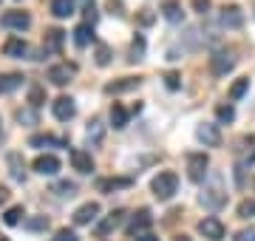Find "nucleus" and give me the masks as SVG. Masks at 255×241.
I'll return each mask as SVG.
<instances>
[{
	"label": "nucleus",
	"mask_w": 255,
	"mask_h": 241,
	"mask_svg": "<svg viewBox=\"0 0 255 241\" xmlns=\"http://www.w3.org/2000/svg\"><path fill=\"white\" fill-rule=\"evenodd\" d=\"M199 202H201V207H207L213 213L227 204V187H224V176L221 173H210V179L204 182V187L199 193Z\"/></svg>",
	"instance_id": "nucleus-1"
},
{
	"label": "nucleus",
	"mask_w": 255,
	"mask_h": 241,
	"mask_svg": "<svg viewBox=\"0 0 255 241\" xmlns=\"http://www.w3.org/2000/svg\"><path fill=\"white\" fill-rule=\"evenodd\" d=\"M150 190L159 202H167V199H173L176 190H179V176H176L173 170H162L159 176L150 182Z\"/></svg>",
	"instance_id": "nucleus-2"
},
{
	"label": "nucleus",
	"mask_w": 255,
	"mask_h": 241,
	"mask_svg": "<svg viewBox=\"0 0 255 241\" xmlns=\"http://www.w3.org/2000/svg\"><path fill=\"white\" fill-rule=\"evenodd\" d=\"M207 167H210L207 153H187V176H190V182H196V185L204 182Z\"/></svg>",
	"instance_id": "nucleus-3"
},
{
	"label": "nucleus",
	"mask_w": 255,
	"mask_h": 241,
	"mask_svg": "<svg viewBox=\"0 0 255 241\" xmlns=\"http://www.w3.org/2000/svg\"><path fill=\"white\" fill-rule=\"evenodd\" d=\"M233 68H236V57L227 48H221V51H216V54L210 57V71L216 77H227Z\"/></svg>",
	"instance_id": "nucleus-4"
},
{
	"label": "nucleus",
	"mask_w": 255,
	"mask_h": 241,
	"mask_svg": "<svg viewBox=\"0 0 255 241\" xmlns=\"http://www.w3.org/2000/svg\"><path fill=\"white\" fill-rule=\"evenodd\" d=\"M74 74H77V65H74V63H60V65H51L46 77H48V83H51V85L63 88V85L71 83Z\"/></svg>",
	"instance_id": "nucleus-5"
},
{
	"label": "nucleus",
	"mask_w": 255,
	"mask_h": 241,
	"mask_svg": "<svg viewBox=\"0 0 255 241\" xmlns=\"http://www.w3.org/2000/svg\"><path fill=\"white\" fill-rule=\"evenodd\" d=\"M150 224H153V216H150V210H145V207H142V210H136V213L130 216V222H128L125 233L139 239V236H145V230L150 227Z\"/></svg>",
	"instance_id": "nucleus-6"
},
{
	"label": "nucleus",
	"mask_w": 255,
	"mask_h": 241,
	"mask_svg": "<svg viewBox=\"0 0 255 241\" xmlns=\"http://www.w3.org/2000/svg\"><path fill=\"white\" fill-rule=\"evenodd\" d=\"M0 26L3 28H14V31H26L28 26H31V17H28V11H3L0 14Z\"/></svg>",
	"instance_id": "nucleus-7"
},
{
	"label": "nucleus",
	"mask_w": 255,
	"mask_h": 241,
	"mask_svg": "<svg viewBox=\"0 0 255 241\" xmlns=\"http://www.w3.org/2000/svg\"><path fill=\"white\" fill-rule=\"evenodd\" d=\"M196 139H199L204 148H219V145H221L219 125H213V122H201L199 128H196Z\"/></svg>",
	"instance_id": "nucleus-8"
},
{
	"label": "nucleus",
	"mask_w": 255,
	"mask_h": 241,
	"mask_svg": "<svg viewBox=\"0 0 255 241\" xmlns=\"http://www.w3.org/2000/svg\"><path fill=\"white\" fill-rule=\"evenodd\" d=\"M51 114H54L60 122H68L77 117V102L71 100V97H57L54 102H51Z\"/></svg>",
	"instance_id": "nucleus-9"
},
{
	"label": "nucleus",
	"mask_w": 255,
	"mask_h": 241,
	"mask_svg": "<svg viewBox=\"0 0 255 241\" xmlns=\"http://www.w3.org/2000/svg\"><path fill=\"white\" fill-rule=\"evenodd\" d=\"M199 233L207 241H221L224 239V224H221V219H216V216H207V219L199 222Z\"/></svg>",
	"instance_id": "nucleus-10"
},
{
	"label": "nucleus",
	"mask_w": 255,
	"mask_h": 241,
	"mask_svg": "<svg viewBox=\"0 0 255 241\" xmlns=\"http://www.w3.org/2000/svg\"><path fill=\"white\" fill-rule=\"evenodd\" d=\"M31 167H34L40 176H57V170H60V159H57L54 153H40Z\"/></svg>",
	"instance_id": "nucleus-11"
},
{
	"label": "nucleus",
	"mask_w": 255,
	"mask_h": 241,
	"mask_svg": "<svg viewBox=\"0 0 255 241\" xmlns=\"http://www.w3.org/2000/svg\"><path fill=\"white\" fill-rule=\"evenodd\" d=\"M97 216H100V204L88 202V204H82V207L74 210V224H77V227H85V224L97 222Z\"/></svg>",
	"instance_id": "nucleus-12"
},
{
	"label": "nucleus",
	"mask_w": 255,
	"mask_h": 241,
	"mask_svg": "<svg viewBox=\"0 0 255 241\" xmlns=\"http://www.w3.org/2000/svg\"><path fill=\"white\" fill-rule=\"evenodd\" d=\"M3 54L6 57H14V60H23V57L31 54V48H28L26 40H20V37H9L6 43H3ZM31 60V57H28Z\"/></svg>",
	"instance_id": "nucleus-13"
},
{
	"label": "nucleus",
	"mask_w": 255,
	"mask_h": 241,
	"mask_svg": "<svg viewBox=\"0 0 255 241\" xmlns=\"http://www.w3.org/2000/svg\"><path fill=\"white\" fill-rule=\"evenodd\" d=\"M219 23L224 28H241L244 26V11L238 9V6H224L219 14Z\"/></svg>",
	"instance_id": "nucleus-14"
},
{
	"label": "nucleus",
	"mask_w": 255,
	"mask_h": 241,
	"mask_svg": "<svg viewBox=\"0 0 255 241\" xmlns=\"http://www.w3.org/2000/svg\"><path fill=\"white\" fill-rule=\"evenodd\" d=\"M31 148H68V139L63 136H51V133H34L31 139H28Z\"/></svg>",
	"instance_id": "nucleus-15"
},
{
	"label": "nucleus",
	"mask_w": 255,
	"mask_h": 241,
	"mask_svg": "<svg viewBox=\"0 0 255 241\" xmlns=\"http://www.w3.org/2000/svg\"><path fill=\"white\" fill-rule=\"evenodd\" d=\"M71 165H74V170H77V173H91V170H94V159H91V153H88V150L74 148L71 150Z\"/></svg>",
	"instance_id": "nucleus-16"
},
{
	"label": "nucleus",
	"mask_w": 255,
	"mask_h": 241,
	"mask_svg": "<svg viewBox=\"0 0 255 241\" xmlns=\"http://www.w3.org/2000/svg\"><path fill=\"white\" fill-rule=\"evenodd\" d=\"M139 77H122V80H114V83H108L105 85V94H128V91H133V88H139Z\"/></svg>",
	"instance_id": "nucleus-17"
},
{
	"label": "nucleus",
	"mask_w": 255,
	"mask_h": 241,
	"mask_svg": "<svg viewBox=\"0 0 255 241\" xmlns=\"http://www.w3.org/2000/svg\"><path fill=\"white\" fill-rule=\"evenodd\" d=\"M6 162H9V173L14 182H26V162H23V153H17V150H11L9 156H6Z\"/></svg>",
	"instance_id": "nucleus-18"
},
{
	"label": "nucleus",
	"mask_w": 255,
	"mask_h": 241,
	"mask_svg": "<svg viewBox=\"0 0 255 241\" xmlns=\"http://www.w3.org/2000/svg\"><path fill=\"white\" fill-rule=\"evenodd\" d=\"M63 43H65V31L63 28H48L46 37H43V48L51 51V54H57V51L63 48Z\"/></svg>",
	"instance_id": "nucleus-19"
},
{
	"label": "nucleus",
	"mask_w": 255,
	"mask_h": 241,
	"mask_svg": "<svg viewBox=\"0 0 255 241\" xmlns=\"http://www.w3.org/2000/svg\"><path fill=\"white\" fill-rule=\"evenodd\" d=\"M130 185H133V179L114 176V179H100V182H97V190H100V193H114V190H122V187H130Z\"/></svg>",
	"instance_id": "nucleus-20"
},
{
	"label": "nucleus",
	"mask_w": 255,
	"mask_h": 241,
	"mask_svg": "<svg viewBox=\"0 0 255 241\" xmlns=\"http://www.w3.org/2000/svg\"><path fill=\"white\" fill-rule=\"evenodd\" d=\"M122 219H125V210H111L105 216V222L97 224V236H108L111 230H117L119 224H122Z\"/></svg>",
	"instance_id": "nucleus-21"
},
{
	"label": "nucleus",
	"mask_w": 255,
	"mask_h": 241,
	"mask_svg": "<svg viewBox=\"0 0 255 241\" xmlns=\"http://www.w3.org/2000/svg\"><path fill=\"white\" fill-rule=\"evenodd\" d=\"M94 40H97V34H94V26H91V23H80V26L74 28V43H77L80 48L91 46Z\"/></svg>",
	"instance_id": "nucleus-22"
},
{
	"label": "nucleus",
	"mask_w": 255,
	"mask_h": 241,
	"mask_svg": "<svg viewBox=\"0 0 255 241\" xmlns=\"http://www.w3.org/2000/svg\"><path fill=\"white\" fill-rule=\"evenodd\" d=\"M162 14H164V20H170V23H182L184 20V11H182V3H179V0H164Z\"/></svg>",
	"instance_id": "nucleus-23"
},
{
	"label": "nucleus",
	"mask_w": 255,
	"mask_h": 241,
	"mask_svg": "<svg viewBox=\"0 0 255 241\" xmlns=\"http://www.w3.org/2000/svg\"><path fill=\"white\" fill-rule=\"evenodd\" d=\"M74 11H77V3H74V0H51V14H54L57 20L71 17Z\"/></svg>",
	"instance_id": "nucleus-24"
},
{
	"label": "nucleus",
	"mask_w": 255,
	"mask_h": 241,
	"mask_svg": "<svg viewBox=\"0 0 255 241\" xmlns=\"http://www.w3.org/2000/svg\"><path fill=\"white\" fill-rule=\"evenodd\" d=\"M102 136H105V125H102L100 120H91L88 128H85V142H88V145H100Z\"/></svg>",
	"instance_id": "nucleus-25"
},
{
	"label": "nucleus",
	"mask_w": 255,
	"mask_h": 241,
	"mask_svg": "<svg viewBox=\"0 0 255 241\" xmlns=\"http://www.w3.org/2000/svg\"><path fill=\"white\" fill-rule=\"evenodd\" d=\"M23 85V74H0V94H11Z\"/></svg>",
	"instance_id": "nucleus-26"
},
{
	"label": "nucleus",
	"mask_w": 255,
	"mask_h": 241,
	"mask_svg": "<svg viewBox=\"0 0 255 241\" xmlns=\"http://www.w3.org/2000/svg\"><path fill=\"white\" fill-rule=\"evenodd\" d=\"M111 125H114L117 130H122L128 125V111L119 105V102H114V105H111Z\"/></svg>",
	"instance_id": "nucleus-27"
},
{
	"label": "nucleus",
	"mask_w": 255,
	"mask_h": 241,
	"mask_svg": "<svg viewBox=\"0 0 255 241\" xmlns=\"http://www.w3.org/2000/svg\"><path fill=\"white\" fill-rule=\"evenodd\" d=\"M130 63H142L145 60V37L142 34H136L133 37V43H130V57H128Z\"/></svg>",
	"instance_id": "nucleus-28"
},
{
	"label": "nucleus",
	"mask_w": 255,
	"mask_h": 241,
	"mask_svg": "<svg viewBox=\"0 0 255 241\" xmlns=\"http://www.w3.org/2000/svg\"><path fill=\"white\" fill-rule=\"evenodd\" d=\"M23 216H26V210H23V204H17V207H9L6 213H3V224H9V227H14V224L23 222Z\"/></svg>",
	"instance_id": "nucleus-29"
},
{
	"label": "nucleus",
	"mask_w": 255,
	"mask_h": 241,
	"mask_svg": "<svg viewBox=\"0 0 255 241\" xmlns=\"http://www.w3.org/2000/svg\"><path fill=\"white\" fill-rule=\"evenodd\" d=\"M51 193H57L60 199H71V196H77V185L65 179V182H57V185L51 187Z\"/></svg>",
	"instance_id": "nucleus-30"
},
{
	"label": "nucleus",
	"mask_w": 255,
	"mask_h": 241,
	"mask_svg": "<svg viewBox=\"0 0 255 241\" xmlns=\"http://www.w3.org/2000/svg\"><path fill=\"white\" fill-rule=\"evenodd\" d=\"M43 102H46V88H43V85H31V88H28V105H31V108H40Z\"/></svg>",
	"instance_id": "nucleus-31"
},
{
	"label": "nucleus",
	"mask_w": 255,
	"mask_h": 241,
	"mask_svg": "<svg viewBox=\"0 0 255 241\" xmlns=\"http://www.w3.org/2000/svg\"><path fill=\"white\" fill-rule=\"evenodd\" d=\"M14 117H17L20 125H37V122H40V117H37V108H20Z\"/></svg>",
	"instance_id": "nucleus-32"
},
{
	"label": "nucleus",
	"mask_w": 255,
	"mask_h": 241,
	"mask_svg": "<svg viewBox=\"0 0 255 241\" xmlns=\"http://www.w3.org/2000/svg\"><path fill=\"white\" fill-rule=\"evenodd\" d=\"M82 3V11H85V23H97V17H100V14H97V0H80Z\"/></svg>",
	"instance_id": "nucleus-33"
},
{
	"label": "nucleus",
	"mask_w": 255,
	"mask_h": 241,
	"mask_svg": "<svg viewBox=\"0 0 255 241\" xmlns=\"http://www.w3.org/2000/svg\"><path fill=\"white\" fill-rule=\"evenodd\" d=\"M94 57H97V65H111V48L105 46V43H97V51H94Z\"/></svg>",
	"instance_id": "nucleus-34"
},
{
	"label": "nucleus",
	"mask_w": 255,
	"mask_h": 241,
	"mask_svg": "<svg viewBox=\"0 0 255 241\" xmlns=\"http://www.w3.org/2000/svg\"><path fill=\"white\" fill-rule=\"evenodd\" d=\"M247 88H250V80H247V77H241V80L230 88V100H241V97L247 94Z\"/></svg>",
	"instance_id": "nucleus-35"
},
{
	"label": "nucleus",
	"mask_w": 255,
	"mask_h": 241,
	"mask_svg": "<svg viewBox=\"0 0 255 241\" xmlns=\"http://www.w3.org/2000/svg\"><path fill=\"white\" fill-rule=\"evenodd\" d=\"M255 216V199H244L238 204V219H253Z\"/></svg>",
	"instance_id": "nucleus-36"
},
{
	"label": "nucleus",
	"mask_w": 255,
	"mask_h": 241,
	"mask_svg": "<svg viewBox=\"0 0 255 241\" xmlns=\"http://www.w3.org/2000/svg\"><path fill=\"white\" fill-rule=\"evenodd\" d=\"M216 117H219V122H233L236 120V111H233V105H219V108H216Z\"/></svg>",
	"instance_id": "nucleus-37"
},
{
	"label": "nucleus",
	"mask_w": 255,
	"mask_h": 241,
	"mask_svg": "<svg viewBox=\"0 0 255 241\" xmlns=\"http://www.w3.org/2000/svg\"><path fill=\"white\" fill-rule=\"evenodd\" d=\"M51 241H80V236H77L74 230H68V227H63V230L54 233V239Z\"/></svg>",
	"instance_id": "nucleus-38"
},
{
	"label": "nucleus",
	"mask_w": 255,
	"mask_h": 241,
	"mask_svg": "<svg viewBox=\"0 0 255 241\" xmlns=\"http://www.w3.org/2000/svg\"><path fill=\"white\" fill-rule=\"evenodd\" d=\"M164 85H167L170 91H179V88H182V77L176 74V71H170V74H164Z\"/></svg>",
	"instance_id": "nucleus-39"
},
{
	"label": "nucleus",
	"mask_w": 255,
	"mask_h": 241,
	"mask_svg": "<svg viewBox=\"0 0 255 241\" xmlns=\"http://www.w3.org/2000/svg\"><path fill=\"white\" fill-rule=\"evenodd\" d=\"M26 227H28V230H46V227H48V219H46V216H37V219H28V222H26Z\"/></svg>",
	"instance_id": "nucleus-40"
},
{
	"label": "nucleus",
	"mask_w": 255,
	"mask_h": 241,
	"mask_svg": "<svg viewBox=\"0 0 255 241\" xmlns=\"http://www.w3.org/2000/svg\"><path fill=\"white\" fill-rule=\"evenodd\" d=\"M153 20H156V14L150 9H139V23H142V26H150Z\"/></svg>",
	"instance_id": "nucleus-41"
},
{
	"label": "nucleus",
	"mask_w": 255,
	"mask_h": 241,
	"mask_svg": "<svg viewBox=\"0 0 255 241\" xmlns=\"http://www.w3.org/2000/svg\"><path fill=\"white\" fill-rule=\"evenodd\" d=\"M236 241H255V227H250V230H238Z\"/></svg>",
	"instance_id": "nucleus-42"
},
{
	"label": "nucleus",
	"mask_w": 255,
	"mask_h": 241,
	"mask_svg": "<svg viewBox=\"0 0 255 241\" xmlns=\"http://www.w3.org/2000/svg\"><path fill=\"white\" fill-rule=\"evenodd\" d=\"M193 9L199 11V14H207V9H210V0H193Z\"/></svg>",
	"instance_id": "nucleus-43"
},
{
	"label": "nucleus",
	"mask_w": 255,
	"mask_h": 241,
	"mask_svg": "<svg viewBox=\"0 0 255 241\" xmlns=\"http://www.w3.org/2000/svg\"><path fill=\"white\" fill-rule=\"evenodd\" d=\"M3 202H9V187L0 185V204H3Z\"/></svg>",
	"instance_id": "nucleus-44"
},
{
	"label": "nucleus",
	"mask_w": 255,
	"mask_h": 241,
	"mask_svg": "<svg viewBox=\"0 0 255 241\" xmlns=\"http://www.w3.org/2000/svg\"><path fill=\"white\" fill-rule=\"evenodd\" d=\"M136 241H159V239H156V236H150V233H145V236H139Z\"/></svg>",
	"instance_id": "nucleus-45"
},
{
	"label": "nucleus",
	"mask_w": 255,
	"mask_h": 241,
	"mask_svg": "<svg viewBox=\"0 0 255 241\" xmlns=\"http://www.w3.org/2000/svg\"><path fill=\"white\" fill-rule=\"evenodd\" d=\"M176 241H190V239H187V236H176Z\"/></svg>",
	"instance_id": "nucleus-46"
},
{
	"label": "nucleus",
	"mask_w": 255,
	"mask_h": 241,
	"mask_svg": "<svg viewBox=\"0 0 255 241\" xmlns=\"http://www.w3.org/2000/svg\"><path fill=\"white\" fill-rule=\"evenodd\" d=\"M250 162H255V153H253V156H250Z\"/></svg>",
	"instance_id": "nucleus-47"
},
{
	"label": "nucleus",
	"mask_w": 255,
	"mask_h": 241,
	"mask_svg": "<svg viewBox=\"0 0 255 241\" xmlns=\"http://www.w3.org/2000/svg\"><path fill=\"white\" fill-rule=\"evenodd\" d=\"M0 139H3V130H0Z\"/></svg>",
	"instance_id": "nucleus-48"
},
{
	"label": "nucleus",
	"mask_w": 255,
	"mask_h": 241,
	"mask_svg": "<svg viewBox=\"0 0 255 241\" xmlns=\"http://www.w3.org/2000/svg\"><path fill=\"white\" fill-rule=\"evenodd\" d=\"M0 241H6V239H0Z\"/></svg>",
	"instance_id": "nucleus-49"
},
{
	"label": "nucleus",
	"mask_w": 255,
	"mask_h": 241,
	"mask_svg": "<svg viewBox=\"0 0 255 241\" xmlns=\"http://www.w3.org/2000/svg\"><path fill=\"white\" fill-rule=\"evenodd\" d=\"M253 187H255V182H253Z\"/></svg>",
	"instance_id": "nucleus-50"
}]
</instances>
